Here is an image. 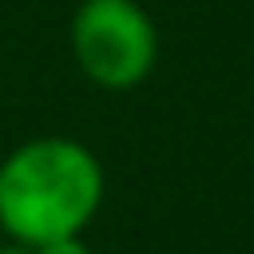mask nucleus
I'll return each mask as SVG.
<instances>
[{
  "label": "nucleus",
  "instance_id": "obj_1",
  "mask_svg": "<svg viewBox=\"0 0 254 254\" xmlns=\"http://www.w3.org/2000/svg\"><path fill=\"white\" fill-rule=\"evenodd\" d=\"M102 161L72 136H38L0 161V229L17 246L76 237L102 208Z\"/></svg>",
  "mask_w": 254,
  "mask_h": 254
},
{
  "label": "nucleus",
  "instance_id": "obj_2",
  "mask_svg": "<svg viewBox=\"0 0 254 254\" xmlns=\"http://www.w3.org/2000/svg\"><path fill=\"white\" fill-rule=\"evenodd\" d=\"M72 55L98 89H136L157 64V26L136 0H81L72 13Z\"/></svg>",
  "mask_w": 254,
  "mask_h": 254
},
{
  "label": "nucleus",
  "instance_id": "obj_3",
  "mask_svg": "<svg viewBox=\"0 0 254 254\" xmlns=\"http://www.w3.org/2000/svg\"><path fill=\"white\" fill-rule=\"evenodd\" d=\"M34 254H89V246L76 233V237H55V242H47V246H34Z\"/></svg>",
  "mask_w": 254,
  "mask_h": 254
},
{
  "label": "nucleus",
  "instance_id": "obj_4",
  "mask_svg": "<svg viewBox=\"0 0 254 254\" xmlns=\"http://www.w3.org/2000/svg\"><path fill=\"white\" fill-rule=\"evenodd\" d=\"M0 254H34V250H30V246H17V242H13V246H0Z\"/></svg>",
  "mask_w": 254,
  "mask_h": 254
}]
</instances>
